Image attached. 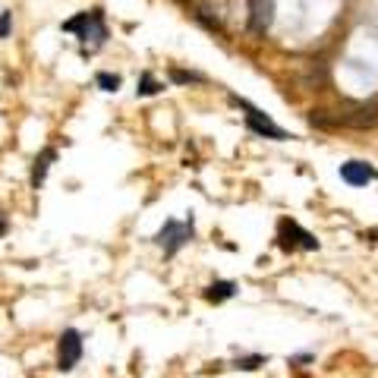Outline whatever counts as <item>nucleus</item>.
Masks as SVG:
<instances>
[{"label":"nucleus","instance_id":"nucleus-1","mask_svg":"<svg viewBox=\"0 0 378 378\" xmlns=\"http://www.w3.org/2000/svg\"><path fill=\"white\" fill-rule=\"evenodd\" d=\"M60 29L79 38L82 57H89V54H95L98 48L107 45V25H104V10H101V7H95V10H82L79 16L67 19V23L60 25Z\"/></svg>","mask_w":378,"mask_h":378},{"label":"nucleus","instance_id":"nucleus-2","mask_svg":"<svg viewBox=\"0 0 378 378\" xmlns=\"http://www.w3.org/2000/svg\"><path fill=\"white\" fill-rule=\"evenodd\" d=\"M230 101L237 104L240 111H246V126H249L255 136H262V139H277V142H284V139H293V136L287 133V129H281V126L275 123V120L268 117L265 111H259L255 104H249L246 98H240V95H230Z\"/></svg>","mask_w":378,"mask_h":378},{"label":"nucleus","instance_id":"nucleus-3","mask_svg":"<svg viewBox=\"0 0 378 378\" xmlns=\"http://www.w3.org/2000/svg\"><path fill=\"white\" fill-rule=\"evenodd\" d=\"M193 237H196L193 215L186 218V221H174V218H171V221H164V227L155 233V243L164 249V255H167V259H174V255H177V252L183 249V246L189 243Z\"/></svg>","mask_w":378,"mask_h":378},{"label":"nucleus","instance_id":"nucleus-4","mask_svg":"<svg viewBox=\"0 0 378 378\" xmlns=\"http://www.w3.org/2000/svg\"><path fill=\"white\" fill-rule=\"evenodd\" d=\"M277 246H281L284 252H315L319 249V240H315V233H309V230L303 227V224L290 221V218H284L281 224H277Z\"/></svg>","mask_w":378,"mask_h":378},{"label":"nucleus","instance_id":"nucleus-5","mask_svg":"<svg viewBox=\"0 0 378 378\" xmlns=\"http://www.w3.org/2000/svg\"><path fill=\"white\" fill-rule=\"evenodd\" d=\"M82 334L76 328H67V331L60 334L57 341V369L60 372H73L82 359Z\"/></svg>","mask_w":378,"mask_h":378},{"label":"nucleus","instance_id":"nucleus-6","mask_svg":"<svg viewBox=\"0 0 378 378\" xmlns=\"http://www.w3.org/2000/svg\"><path fill=\"white\" fill-rule=\"evenodd\" d=\"M325 126H350V129H372L378 126V104H359L347 114H337V117L325 120Z\"/></svg>","mask_w":378,"mask_h":378},{"label":"nucleus","instance_id":"nucleus-7","mask_svg":"<svg viewBox=\"0 0 378 378\" xmlns=\"http://www.w3.org/2000/svg\"><path fill=\"white\" fill-rule=\"evenodd\" d=\"M341 180L347 186H366L372 180H378V171L369 161H344L341 164Z\"/></svg>","mask_w":378,"mask_h":378},{"label":"nucleus","instance_id":"nucleus-8","mask_svg":"<svg viewBox=\"0 0 378 378\" xmlns=\"http://www.w3.org/2000/svg\"><path fill=\"white\" fill-rule=\"evenodd\" d=\"M271 13H275V0H252V25L255 35H265L271 25Z\"/></svg>","mask_w":378,"mask_h":378},{"label":"nucleus","instance_id":"nucleus-9","mask_svg":"<svg viewBox=\"0 0 378 378\" xmlns=\"http://www.w3.org/2000/svg\"><path fill=\"white\" fill-rule=\"evenodd\" d=\"M54 161H57V149H45L35 158V164H32V189H41V186H45L48 171H51Z\"/></svg>","mask_w":378,"mask_h":378},{"label":"nucleus","instance_id":"nucleus-10","mask_svg":"<svg viewBox=\"0 0 378 378\" xmlns=\"http://www.w3.org/2000/svg\"><path fill=\"white\" fill-rule=\"evenodd\" d=\"M237 297V284L233 281H215L211 287H205V300L208 303H227Z\"/></svg>","mask_w":378,"mask_h":378},{"label":"nucleus","instance_id":"nucleus-11","mask_svg":"<svg viewBox=\"0 0 378 378\" xmlns=\"http://www.w3.org/2000/svg\"><path fill=\"white\" fill-rule=\"evenodd\" d=\"M161 89H164V82H158L151 73H142L139 85H136V95H139V98H151V95H158Z\"/></svg>","mask_w":378,"mask_h":378},{"label":"nucleus","instance_id":"nucleus-12","mask_svg":"<svg viewBox=\"0 0 378 378\" xmlns=\"http://www.w3.org/2000/svg\"><path fill=\"white\" fill-rule=\"evenodd\" d=\"M171 82H174V85H199V82H205V76H202V73H193V70L171 67Z\"/></svg>","mask_w":378,"mask_h":378},{"label":"nucleus","instance_id":"nucleus-13","mask_svg":"<svg viewBox=\"0 0 378 378\" xmlns=\"http://www.w3.org/2000/svg\"><path fill=\"white\" fill-rule=\"evenodd\" d=\"M95 85H98V89H101V92H120L123 79H120L117 73H104V70H101V73L95 76Z\"/></svg>","mask_w":378,"mask_h":378},{"label":"nucleus","instance_id":"nucleus-14","mask_svg":"<svg viewBox=\"0 0 378 378\" xmlns=\"http://www.w3.org/2000/svg\"><path fill=\"white\" fill-rule=\"evenodd\" d=\"M259 366H265V356L255 353V356H243V359H237L233 363V369H243V372H255Z\"/></svg>","mask_w":378,"mask_h":378},{"label":"nucleus","instance_id":"nucleus-15","mask_svg":"<svg viewBox=\"0 0 378 378\" xmlns=\"http://www.w3.org/2000/svg\"><path fill=\"white\" fill-rule=\"evenodd\" d=\"M13 29V10H0V38H10Z\"/></svg>","mask_w":378,"mask_h":378},{"label":"nucleus","instance_id":"nucleus-16","mask_svg":"<svg viewBox=\"0 0 378 378\" xmlns=\"http://www.w3.org/2000/svg\"><path fill=\"white\" fill-rule=\"evenodd\" d=\"M7 233H10V221H7V215L0 211V240L7 237Z\"/></svg>","mask_w":378,"mask_h":378}]
</instances>
